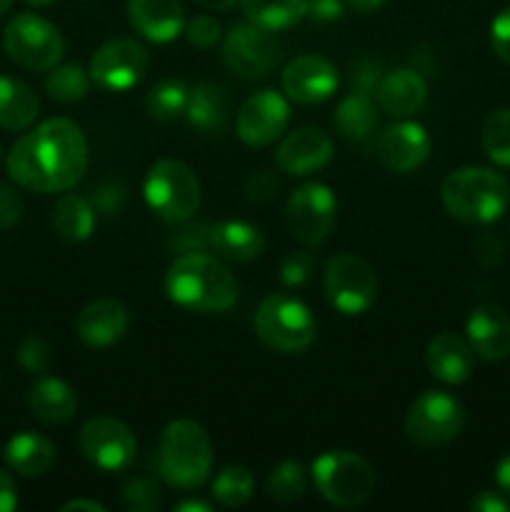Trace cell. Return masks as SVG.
Returning a JSON list of instances; mask_svg holds the SVG:
<instances>
[{
	"instance_id": "6da1fadb",
	"label": "cell",
	"mask_w": 510,
	"mask_h": 512,
	"mask_svg": "<svg viewBox=\"0 0 510 512\" xmlns=\"http://www.w3.org/2000/svg\"><path fill=\"white\" fill-rule=\"evenodd\" d=\"M8 175L33 193H68L88 170V140L68 118H50L10 148Z\"/></svg>"
},
{
	"instance_id": "7a4b0ae2",
	"label": "cell",
	"mask_w": 510,
	"mask_h": 512,
	"mask_svg": "<svg viewBox=\"0 0 510 512\" xmlns=\"http://www.w3.org/2000/svg\"><path fill=\"white\" fill-rule=\"evenodd\" d=\"M165 293L190 313H228L238 303V280L205 250L180 253L165 275Z\"/></svg>"
},
{
	"instance_id": "3957f363",
	"label": "cell",
	"mask_w": 510,
	"mask_h": 512,
	"mask_svg": "<svg viewBox=\"0 0 510 512\" xmlns=\"http://www.w3.org/2000/svg\"><path fill=\"white\" fill-rule=\"evenodd\" d=\"M440 200L455 220L468 225L495 223L510 205V185L500 173L480 165L458 168L440 185Z\"/></svg>"
},
{
	"instance_id": "277c9868",
	"label": "cell",
	"mask_w": 510,
	"mask_h": 512,
	"mask_svg": "<svg viewBox=\"0 0 510 512\" xmlns=\"http://www.w3.org/2000/svg\"><path fill=\"white\" fill-rule=\"evenodd\" d=\"M213 470V445L200 423L173 420L163 428L158 443V473L170 488L195 490Z\"/></svg>"
},
{
	"instance_id": "5b68a950",
	"label": "cell",
	"mask_w": 510,
	"mask_h": 512,
	"mask_svg": "<svg viewBox=\"0 0 510 512\" xmlns=\"http://www.w3.org/2000/svg\"><path fill=\"white\" fill-rule=\"evenodd\" d=\"M255 335L270 350L298 355L315 343L318 323L303 300L288 293H273L258 305Z\"/></svg>"
},
{
	"instance_id": "8992f818",
	"label": "cell",
	"mask_w": 510,
	"mask_h": 512,
	"mask_svg": "<svg viewBox=\"0 0 510 512\" xmlns=\"http://www.w3.org/2000/svg\"><path fill=\"white\" fill-rule=\"evenodd\" d=\"M143 195L148 208L170 225H180L193 218L203 198L198 175L173 158H163L150 165L143 180Z\"/></svg>"
},
{
	"instance_id": "52a82bcc",
	"label": "cell",
	"mask_w": 510,
	"mask_h": 512,
	"mask_svg": "<svg viewBox=\"0 0 510 512\" xmlns=\"http://www.w3.org/2000/svg\"><path fill=\"white\" fill-rule=\"evenodd\" d=\"M315 490L335 508H358L373 495L375 475L365 458L350 450H328L313 460Z\"/></svg>"
},
{
	"instance_id": "ba28073f",
	"label": "cell",
	"mask_w": 510,
	"mask_h": 512,
	"mask_svg": "<svg viewBox=\"0 0 510 512\" xmlns=\"http://www.w3.org/2000/svg\"><path fill=\"white\" fill-rule=\"evenodd\" d=\"M3 48L15 65L33 73L55 68L65 53V40L58 25L35 13H20L10 18L3 33Z\"/></svg>"
},
{
	"instance_id": "9c48e42d",
	"label": "cell",
	"mask_w": 510,
	"mask_h": 512,
	"mask_svg": "<svg viewBox=\"0 0 510 512\" xmlns=\"http://www.w3.org/2000/svg\"><path fill=\"white\" fill-rule=\"evenodd\" d=\"M465 425V408L445 390H425L405 415V433L420 448H443L453 443Z\"/></svg>"
},
{
	"instance_id": "30bf717a",
	"label": "cell",
	"mask_w": 510,
	"mask_h": 512,
	"mask_svg": "<svg viewBox=\"0 0 510 512\" xmlns=\"http://www.w3.org/2000/svg\"><path fill=\"white\" fill-rule=\"evenodd\" d=\"M325 298L338 313L363 315L378 298V278L365 258L355 253L333 255L323 273Z\"/></svg>"
},
{
	"instance_id": "8fae6325",
	"label": "cell",
	"mask_w": 510,
	"mask_h": 512,
	"mask_svg": "<svg viewBox=\"0 0 510 512\" xmlns=\"http://www.w3.org/2000/svg\"><path fill=\"white\" fill-rule=\"evenodd\" d=\"M335 218H338V200L325 183L300 185L285 203V223L290 235L308 248L325 243Z\"/></svg>"
},
{
	"instance_id": "7c38bea8",
	"label": "cell",
	"mask_w": 510,
	"mask_h": 512,
	"mask_svg": "<svg viewBox=\"0 0 510 512\" xmlns=\"http://www.w3.org/2000/svg\"><path fill=\"white\" fill-rule=\"evenodd\" d=\"M148 65L150 53L140 40L113 38L95 50L88 73L100 90L123 93V90L135 88L145 78Z\"/></svg>"
},
{
	"instance_id": "4fadbf2b",
	"label": "cell",
	"mask_w": 510,
	"mask_h": 512,
	"mask_svg": "<svg viewBox=\"0 0 510 512\" xmlns=\"http://www.w3.org/2000/svg\"><path fill=\"white\" fill-rule=\"evenodd\" d=\"M78 448L90 465L103 473H120L133 465L138 443L123 420L93 418L80 428Z\"/></svg>"
},
{
	"instance_id": "5bb4252c",
	"label": "cell",
	"mask_w": 510,
	"mask_h": 512,
	"mask_svg": "<svg viewBox=\"0 0 510 512\" xmlns=\"http://www.w3.org/2000/svg\"><path fill=\"white\" fill-rule=\"evenodd\" d=\"M280 58L283 53L270 30L258 28L253 23H238L225 35L223 60L230 73L240 75V78H265L268 73H273Z\"/></svg>"
},
{
	"instance_id": "9a60e30c",
	"label": "cell",
	"mask_w": 510,
	"mask_h": 512,
	"mask_svg": "<svg viewBox=\"0 0 510 512\" xmlns=\"http://www.w3.org/2000/svg\"><path fill=\"white\" fill-rule=\"evenodd\" d=\"M290 123V105L285 95L275 90H260L250 95L238 110L235 118V130L238 138L250 148H265L275 143L285 133Z\"/></svg>"
},
{
	"instance_id": "2e32d148",
	"label": "cell",
	"mask_w": 510,
	"mask_h": 512,
	"mask_svg": "<svg viewBox=\"0 0 510 512\" xmlns=\"http://www.w3.org/2000/svg\"><path fill=\"white\" fill-rule=\"evenodd\" d=\"M285 95L300 105H315L328 100L338 90V68L323 55H298L280 73Z\"/></svg>"
},
{
	"instance_id": "e0dca14e",
	"label": "cell",
	"mask_w": 510,
	"mask_h": 512,
	"mask_svg": "<svg viewBox=\"0 0 510 512\" xmlns=\"http://www.w3.org/2000/svg\"><path fill=\"white\" fill-rule=\"evenodd\" d=\"M430 148H433V143H430L428 130L420 123H413V120L390 125L375 140V155L390 173H413V170H418L428 160Z\"/></svg>"
},
{
	"instance_id": "ac0fdd59",
	"label": "cell",
	"mask_w": 510,
	"mask_h": 512,
	"mask_svg": "<svg viewBox=\"0 0 510 512\" xmlns=\"http://www.w3.org/2000/svg\"><path fill=\"white\" fill-rule=\"evenodd\" d=\"M333 155L335 148L330 135L325 130L308 125V128L293 130V133L280 140L278 150H275V165H278L280 173L305 178V175L323 170L333 160Z\"/></svg>"
},
{
	"instance_id": "d6986e66",
	"label": "cell",
	"mask_w": 510,
	"mask_h": 512,
	"mask_svg": "<svg viewBox=\"0 0 510 512\" xmlns=\"http://www.w3.org/2000/svg\"><path fill=\"white\" fill-rule=\"evenodd\" d=\"M465 340L473 353L488 363H500L510 355V318L493 303L478 305L465 323Z\"/></svg>"
},
{
	"instance_id": "ffe728a7",
	"label": "cell",
	"mask_w": 510,
	"mask_h": 512,
	"mask_svg": "<svg viewBox=\"0 0 510 512\" xmlns=\"http://www.w3.org/2000/svg\"><path fill=\"white\" fill-rule=\"evenodd\" d=\"M128 308L118 300L100 298L85 305L75 320V333L88 348H110L128 333Z\"/></svg>"
},
{
	"instance_id": "44dd1931",
	"label": "cell",
	"mask_w": 510,
	"mask_h": 512,
	"mask_svg": "<svg viewBox=\"0 0 510 512\" xmlns=\"http://www.w3.org/2000/svg\"><path fill=\"white\" fill-rule=\"evenodd\" d=\"M125 13L135 33H140L150 43H170L185 28L180 0H128Z\"/></svg>"
},
{
	"instance_id": "7402d4cb",
	"label": "cell",
	"mask_w": 510,
	"mask_h": 512,
	"mask_svg": "<svg viewBox=\"0 0 510 512\" xmlns=\"http://www.w3.org/2000/svg\"><path fill=\"white\" fill-rule=\"evenodd\" d=\"M375 100L383 113L393 118H410L420 113L428 100V83L423 75L413 68H400L383 75L375 88Z\"/></svg>"
},
{
	"instance_id": "603a6c76",
	"label": "cell",
	"mask_w": 510,
	"mask_h": 512,
	"mask_svg": "<svg viewBox=\"0 0 510 512\" xmlns=\"http://www.w3.org/2000/svg\"><path fill=\"white\" fill-rule=\"evenodd\" d=\"M473 348L455 333L435 335L425 350V365L430 375L445 385H460L473 373Z\"/></svg>"
},
{
	"instance_id": "cb8c5ba5",
	"label": "cell",
	"mask_w": 510,
	"mask_h": 512,
	"mask_svg": "<svg viewBox=\"0 0 510 512\" xmlns=\"http://www.w3.org/2000/svg\"><path fill=\"white\" fill-rule=\"evenodd\" d=\"M208 243L218 258L230 260V263H250V260H258L265 250L260 228L245 220H218L210 225Z\"/></svg>"
},
{
	"instance_id": "d4e9b609",
	"label": "cell",
	"mask_w": 510,
	"mask_h": 512,
	"mask_svg": "<svg viewBox=\"0 0 510 512\" xmlns=\"http://www.w3.org/2000/svg\"><path fill=\"white\" fill-rule=\"evenodd\" d=\"M30 413L45 425H65L75 418L78 395L65 380L53 375H40L28 393Z\"/></svg>"
},
{
	"instance_id": "484cf974",
	"label": "cell",
	"mask_w": 510,
	"mask_h": 512,
	"mask_svg": "<svg viewBox=\"0 0 510 512\" xmlns=\"http://www.w3.org/2000/svg\"><path fill=\"white\" fill-rule=\"evenodd\" d=\"M3 458L13 473L23 478H40L55 465V445L45 435L25 430L5 443Z\"/></svg>"
},
{
	"instance_id": "4316f807",
	"label": "cell",
	"mask_w": 510,
	"mask_h": 512,
	"mask_svg": "<svg viewBox=\"0 0 510 512\" xmlns=\"http://www.w3.org/2000/svg\"><path fill=\"white\" fill-rule=\"evenodd\" d=\"M185 118L203 135L223 133L225 125H228V95H225V90L218 83H210V80L193 85Z\"/></svg>"
},
{
	"instance_id": "83f0119b",
	"label": "cell",
	"mask_w": 510,
	"mask_h": 512,
	"mask_svg": "<svg viewBox=\"0 0 510 512\" xmlns=\"http://www.w3.org/2000/svg\"><path fill=\"white\" fill-rule=\"evenodd\" d=\"M40 100L28 83L0 75V128L28 130L35 123Z\"/></svg>"
},
{
	"instance_id": "f1b7e54d",
	"label": "cell",
	"mask_w": 510,
	"mask_h": 512,
	"mask_svg": "<svg viewBox=\"0 0 510 512\" xmlns=\"http://www.w3.org/2000/svg\"><path fill=\"white\" fill-rule=\"evenodd\" d=\"M50 223H53V230L58 233V238H63L65 243H83V240H88L93 235L98 215H95L93 203L88 198L65 193L55 203Z\"/></svg>"
},
{
	"instance_id": "f546056e",
	"label": "cell",
	"mask_w": 510,
	"mask_h": 512,
	"mask_svg": "<svg viewBox=\"0 0 510 512\" xmlns=\"http://www.w3.org/2000/svg\"><path fill=\"white\" fill-rule=\"evenodd\" d=\"M378 120V105H375L373 95L358 93V90H350L340 100L333 115L335 128L348 140H365L368 135H373V130L378 128Z\"/></svg>"
},
{
	"instance_id": "4dcf8cb0",
	"label": "cell",
	"mask_w": 510,
	"mask_h": 512,
	"mask_svg": "<svg viewBox=\"0 0 510 512\" xmlns=\"http://www.w3.org/2000/svg\"><path fill=\"white\" fill-rule=\"evenodd\" d=\"M240 8L248 23L278 33L303 23L308 0H240Z\"/></svg>"
},
{
	"instance_id": "1f68e13d",
	"label": "cell",
	"mask_w": 510,
	"mask_h": 512,
	"mask_svg": "<svg viewBox=\"0 0 510 512\" xmlns=\"http://www.w3.org/2000/svg\"><path fill=\"white\" fill-rule=\"evenodd\" d=\"M190 88L178 78H163L148 90L145 95V110L153 120L160 123H170V120H178L185 115L188 108Z\"/></svg>"
},
{
	"instance_id": "d6a6232c",
	"label": "cell",
	"mask_w": 510,
	"mask_h": 512,
	"mask_svg": "<svg viewBox=\"0 0 510 512\" xmlns=\"http://www.w3.org/2000/svg\"><path fill=\"white\" fill-rule=\"evenodd\" d=\"M90 73L85 68H80L78 63H63L55 65L48 70V78H45V93L55 100V103H78L88 95L90 90Z\"/></svg>"
},
{
	"instance_id": "836d02e7",
	"label": "cell",
	"mask_w": 510,
	"mask_h": 512,
	"mask_svg": "<svg viewBox=\"0 0 510 512\" xmlns=\"http://www.w3.org/2000/svg\"><path fill=\"white\" fill-rule=\"evenodd\" d=\"M255 478L245 465H228L215 475L210 485V495L223 508H240L253 498Z\"/></svg>"
},
{
	"instance_id": "e575fe53",
	"label": "cell",
	"mask_w": 510,
	"mask_h": 512,
	"mask_svg": "<svg viewBox=\"0 0 510 512\" xmlns=\"http://www.w3.org/2000/svg\"><path fill=\"white\" fill-rule=\"evenodd\" d=\"M480 143L495 165L510 168V108L488 113L480 128Z\"/></svg>"
},
{
	"instance_id": "d590c367",
	"label": "cell",
	"mask_w": 510,
	"mask_h": 512,
	"mask_svg": "<svg viewBox=\"0 0 510 512\" xmlns=\"http://www.w3.org/2000/svg\"><path fill=\"white\" fill-rule=\"evenodd\" d=\"M305 485H308V478H305V468L298 460H283L270 470L268 493L275 503H295V500L303 498Z\"/></svg>"
},
{
	"instance_id": "8d00e7d4",
	"label": "cell",
	"mask_w": 510,
	"mask_h": 512,
	"mask_svg": "<svg viewBox=\"0 0 510 512\" xmlns=\"http://www.w3.org/2000/svg\"><path fill=\"white\" fill-rule=\"evenodd\" d=\"M123 503L133 512H155L163 505V493L150 475H133L123 485Z\"/></svg>"
},
{
	"instance_id": "74e56055",
	"label": "cell",
	"mask_w": 510,
	"mask_h": 512,
	"mask_svg": "<svg viewBox=\"0 0 510 512\" xmlns=\"http://www.w3.org/2000/svg\"><path fill=\"white\" fill-rule=\"evenodd\" d=\"M18 363L33 375L48 373V368L53 365V348L40 335H28L18 345Z\"/></svg>"
},
{
	"instance_id": "f35d334b",
	"label": "cell",
	"mask_w": 510,
	"mask_h": 512,
	"mask_svg": "<svg viewBox=\"0 0 510 512\" xmlns=\"http://www.w3.org/2000/svg\"><path fill=\"white\" fill-rule=\"evenodd\" d=\"M183 33H185V38H188V43L195 45V48H200V50L213 48V45L223 38V30H220L218 20H215L213 15H205V13L190 18L188 23H185Z\"/></svg>"
},
{
	"instance_id": "ab89813d",
	"label": "cell",
	"mask_w": 510,
	"mask_h": 512,
	"mask_svg": "<svg viewBox=\"0 0 510 512\" xmlns=\"http://www.w3.org/2000/svg\"><path fill=\"white\" fill-rule=\"evenodd\" d=\"M380 78H383V75H380V60L373 58V55H363V58H358L353 65H350V75H348L350 90L373 95L375 88H378Z\"/></svg>"
},
{
	"instance_id": "60d3db41",
	"label": "cell",
	"mask_w": 510,
	"mask_h": 512,
	"mask_svg": "<svg viewBox=\"0 0 510 512\" xmlns=\"http://www.w3.org/2000/svg\"><path fill=\"white\" fill-rule=\"evenodd\" d=\"M313 270V255L305 253V250H298V253H290L288 258L283 260V265H280V280H283V285H288V288H300V285L308 283Z\"/></svg>"
},
{
	"instance_id": "b9f144b4",
	"label": "cell",
	"mask_w": 510,
	"mask_h": 512,
	"mask_svg": "<svg viewBox=\"0 0 510 512\" xmlns=\"http://www.w3.org/2000/svg\"><path fill=\"white\" fill-rule=\"evenodd\" d=\"M278 178H275V173H270V170H255V173L248 175V180L243 183V195L248 203H255V205H263V203H270V200L278 195Z\"/></svg>"
},
{
	"instance_id": "7bdbcfd3",
	"label": "cell",
	"mask_w": 510,
	"mask_h": 512,
	"mask_svg": "<svg viewBox=\"0 0 510 512\" xmlns=\"http://www.w3.org/2000/svg\"><path fill=\"white\" fill-rule=\"evenodd\" d=\"M90 203H93L95 213L103 215H118L125 208V188L120 183H100L98 188L90 190Z\"/></svg>"
},
{
	"instance_id": "ee69618b",
	"label": "cell",
	"mask_w": 510,
	"mask_h": 512,
	"mask_svg": "<svg viewBox=\"0 0 510 512\" xmlns=\"http://www.w3.org/2000/svg\"><path fill=\"white\" fill-rule=\"evenodd\" d=\"M190 220L180 223V230L175 233L173 245L180 250V253H203V250L210 248L208 243L210 228L205 223H190Z\"/></svg>"
},
{
	"instance_id": "f6af8a7d",
	"label": "cell",
	"mask_w": 510,
	"mask_h": 512,
	"mask_svg": "<svg viewBox=\"0 0 510 512\" xmlns=\"http://www.w3.org/2000/svg\"><path fill=\"white\" fill-rule=\"evenodd\" d=\"M23 213H25V205L18 190L0 183V230H8L13 228V225H18L20 218H23Z\"/></svg>"
},
{
	"instance_id": "bcb514c9",
	"label": "cell",
	"mask_w": 510,
	"mask_h": 512,
	"mask_svg": "<svg viewBox=\"0 0 510 512\" xmlns=\"http://www.w3.org/2000/svg\"><path fill=\"white\" fill-rule=\"evenodd\" d=\"M490 45L493 53L510 65V5L500 10L490 23Z\"/></svg>"
},
{
	"instance_id": "7dc6e473",
	"label": "cell",
	"mask_w": 510,
	"mask_h": 512,
	"mask_svg": "<svg viewBox=\"0 0 510 512\" xmlns=\"http://www.w3.org/2000/svg\"><path fill=\"white\" fill-rule=\"evenodd\" d=\"M343 13V0H308V13H305V18L313 20V23L318 25H328L343 18Z\"/></svg>"
},
{
	"instance_id": "c3c4849f",
	"label": "cell",
	"mask_w": 510,
	"mask_h": 512,
	"mask_svg": "<svg viewBox=\"0 0 510 512\" xmlns=\"http://www.w3.org/2000/svg\"><path fill=\"white\" fill-rule=\"evenodd\" d=\"M470 510L475 512H510V500L503 490H483L473 498Z\"/></svg>"
},
{
	"instance_id": "681fc988",
	"label": "cell",
	"mask_w": 510,
	"mask_h": 512,
	"mask_svg": "<svg viewBox=\"0 0 510 512\" xmlns=\"http://www.w3.org/2000/svg\"><path fill=\"white\" fill-rule=\"evenodd\" d=\"M473 250H475V258H478L483 265H495L500 258H503V245H500V240L493 238L490 233L478 235L473 243Z\"/></svg>"
},
{
	"instance_id": "f907efd6",
	"label": "cell",
	"mask_w": 510,
	"mask_h": 512,
	"mask_svg": "<svg viewBox=\"0 0 510 512\" xmlns=\"http://www.w3.org/2000/svg\"><path fill=\"white\" fill-rule=\"evenodd\" d=\"M18 508V488L5 470H0V512H13Z\"/></svg>"
},
{
	"instance_id": "816d5d0a",
	"label": "cell",
	"mask_w": 510,
	"mask_h": 512,
	"mask_svg": "<svg viewBox=\"0 0 510 512\" xmlns=\"http://www.w3.org/2000/svg\"><path fill=\"white\" fill-rule=\"evenodd\" d=\"M63 512H105V505L95 503V500H88V498H75L70 500V503H65Z\"/></svg>"
},
{
	"instance_id": "f5cc1de1",
	"label": "cell",
	"mask_w": 510,
	"mask_h": 512,
	"mask_svg": "<svg viewBox=\"0 0 510 512\" xmlns=\"http://www.w3.org/2000/svg\"><path fill=\"white\" fill-rule=\"evenodd\" d=\"M495 483H498V488L510 498V453L505 455L498 463V468H495Z\"/></svg>"
},
{
	"instance_id": "db71d44e",
	"label": "cell",
	"mask_w": 510,
	"mask_h": 512,
	"mask_svg": "<svg viewBox=\"0 0 510 512\" xmlns=\"http://www.w3.org/2000/svg\"><path fill=\"white\" fill-rule=\"evenodd\" d=\"M343 3L345 8L355 10V13H373V10H378L385 0H343Z\"/></svg>"
},
{
	"instance_id": "11a10c76",
	"label": "cell",
	"mask_w": 510,
	"mask_h": 512,
	"mask_svg": "<svg viewBox=\"0 0 510 512\" xmlns=\"http://www.w3.org/2000/svg\"><path fill=\"white\" fill-rule=\"evenodd\" d=\"M175 510H178V512H210V510H213V505L205 503V500L190 498V500H180V503L175 505Z\"/></svg>"
},
{
	"instance_id": "9f6ffc18",
	"label": "cell",
	"mask_w": 510,
	"mask_h": 512,
	"mask_svg": "<svg viewBox=\"0 0 510 512\" xmlns=\"http://www.w3.org/2000/svg\"><path fill=\"white\" fill-rule=\"evenodd\" d=\"M195 3L205 10H218V13H223V10H230L233 5H238L240 0H195Z\"/></svg>"
},
{
	"instance_id": "6f0895ef",
	"label": "cell",
	"mask_w": 510,
	"mask_h": 512,
	"mask_svg": "<svg viewBox=\"0 0 510 512\" xmlns=\"http://www.w3.org/2000/svg\"><path fill=\"white\" fill-rule=\"evenodd\" d=\"M28 5H33V8H48V5H53L55 0H25Z\"/></svg>"
},
{
	"instance_id": "680465c9",
	"label": "cell",
	"mask_w": 510,
	"mask_h": 512,
	"mask_svg": "<svg viewBox=\"0 0 510 512\" xmlns=\"http://www.w3.org/2000/svg\"><path fill=\"white\" fill-rule=\"evenodd\" d=\"M13 3H15V0H0V18H3V15L8 13L10 8H13Z\"/></svg>"
},
{
	"instance_id": "91938a15",
	"label": "cell",
	"mask_w": 510,
	"mask_h": 512,
	"mask_svg": "<svg viewBox=\"0 0 510 512\" xmlns=\"http://www.w3.org/2000/svg\"><path fill=\"white\" fill-rule=\"evenodd\" d=\"M0 155H3V148H0Z\"/></svg>"
}]
</instances>
